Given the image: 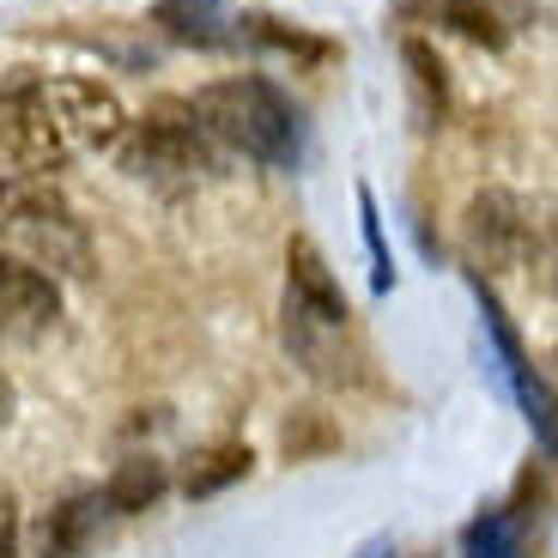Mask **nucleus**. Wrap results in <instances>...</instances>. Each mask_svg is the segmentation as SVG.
Returning a JSON list of instances; mask_svg holds the SVG:
<instances>
[{
    "mask_svg": "<svg viewBox=\"0 0 558 558\" xmlns=\"http://www.w3.org/2000/svg\"><path fill=\"white\" fill-rule=\"evenodd\" d=\"M213 165V134L201 128L195 104L182 98H165L153 104L146 116H134L122 134V170L128 177H153V182H170V177H195V170Z\"/></svg>",
    "mask_w": 558,
    "mask_h": 558,
    "instance_id": "5",
    "label": "nucleus"
},
{
    "mask_svg": "<svg viewBox=\"0 0 558 558\" xmlns=\"http://www.w3.org/2000/svg\"><path fill=\"white\" fill-rule=\"evenodd\" d=\"M243 474H250V449L225 444V449H213V456H201L182 486H189V498H213L219 486H231V480H243Z\"/></svg>",
    "mask_w": 558,
    "mask_h": 558,
    "instance_id": "14",
    "label": "nucleus"
},
{
    "mask_svg": "<svg viewBox=\"0 0 558 558\" xmlns=\"http://www.w3.org/2000/svg\"><path fill=\"white\" fill-rule=\"evenodd\" d=\"M0 243L31 267H61L80 274L85 267V225L68 207L61 189H49V177H0Z\"/></svg>",
    "mask_w": 558,
    "mask_h": 558,
    "instance_id": "3",
    "label": "nucleus"
},
{
    "mask_svg": "<svg viewBox=\"0 0 558 558\" xmlns=\"http://www.w3.org/2000/svg\"><path fill=\"white\" fill-rule=\"evenodd\" d=\"M61 316V286L0 250V340H43Z\"/></svg>",
    "mask_w": 558,
    "mask_h": 558,
    "instance_id": "8",
    "label": "nucleus"
},
{
    "mask_svg": "<svg viewBox=\"0 0 558 558\" xmlns=\"http://www.w3.org/2000/svg\"><path fill=\"white\" fill-rule=\"evenodd\" d=\"M347 292L328 274L322 250L310 238L286 243V347L316 371V377H340V340H347Z\"/></svg>",
    "mask_w": 558,
    "mask_h": 558,
    "instance_id": "2",
    "label": "nucleus"
},
{
    "mask_svg": "<svg viewBox=\"0 0 558 558\" xmlns=\"http://www.w3.org/2000/svg\"><path fill=\"white\" fill-rule=\"evenodd\" d=\"M480 292V316H486V347H492V371H498V383L510 395H517L522 418H529V432L541 437L546 449H558V395L546 389V377L529 364V352H522L517 328H510V316H504V304L486 292V279H474Z\"/></svg>",
    "mask_w": 558,
    "mask_h": 558,
    "instance_id": "6",
    "label": "nucleus"
},
{
    "mask_svg": "<svg viewBox=\"0 0 558 558\" xmlns=\"http://www.w3.org/2000/svg\"><path fill=\"white\" fill-rule=\"evenodd\" d=\"M432 13L444 19L449 31H461L468 43L504 49L522 25V0H432Z\"/></svg>",
    "mask_w": 558,
    "mask_h": 558,
    "instance_id": "10",
    "label": "nucleus"
},
{
    "mask_svg": "<svg viewBox=\"0 0 558 558\" xmlns=\"http://www.w3.org/2000/svg\"><path fill=\"white\" fill-rule=\"evenodd\" d=\"M158 492H165V468H158L153 456H134V461H122V468H116V480L104 486V498H110L116 517H134V510H146Z\"/></svg>",
    "mask_w": 558,
    "mask_h": 558,
    "instance_id": "13",
    "label": "nucleus"
},
{
    "mask_svg": "<svg viewBox=\"0 0 558 558\" xmlns=\"http://www.w3.org/2000/svg\"><path fill=\"white\" fill-rule=\"evenodd\" d=\"M201 128L213 134V146H231V153L255 158V165H298L304 153V128H298V110L279 85L255 80V73H238V80H219L195 98Z\"/></svg>",
    "mask_w": 558,
    "mask_h": 558,
    "instance_id": "1",
    "label": "nucleus"
},
{
    "mask_svg": "<svg viewBox=\"0 0 558 558\" xmlns=\"http://www.w3.org/2000/svg\"><path fill=\"white\" fill-rule=\"evenodd\" d=\"M359 558H401V553H395V541H371Z\"/></svg>",
    "mask_w": 558,
    "mask_h": 558,
    "instance_id": "17",
    "label": "nucleus"
},
{
    "mask_svg": "<svg viewBox=\"0 0 558 558\" xmlns=\"http://www.w3.org/2000/svg\"><path fill=\"white\" fill-rule=\"evenodd\" d=\"M104 510H110L104 492H80V498H68L56 517L43 522V558H80L85 546H92V534H98ZM110 517H116V510H110Z\"/></svg>",
    "mask_w": 558,
    "mask_h": 558,
    "instance_id": "11",
    "label": "nucleus"
},
{
    "mask_svg": "<svg viewBox=\"0 0 558 558\" xmlns=\"http://www.w3.org/2000/svg\"><path fill=\"white\" fill-rule=\"evenodd\" d=\"M359 219H364V250H371V286H377V292H389L395 267H389V250H383V219H377L371 189H359Z\"/></svg>",
    "mask_w": 558,
    "mask_h": 558,
    "instance_id": "15",
    "label": "nucleus"
},
{
    "mask_svg": "<svg viewBox=\"0 0 558 558\" xmlns=\"http://www.w3.org/2000/svg\"><path fill=\"white\" fill-rule=\"evenodd\" d=\"M7 413H13V383L0 377V425H7Z\"/></svg>",
    "mask_w": 558,
    "mask_h": 558,
    "instance_id": "18",
    "label": "nucleus"
},
{
    "mask_svg": "<svg viewBox=\"0 0 558 558\" xmlns=\"http://www.w3.org/2000/svg\"><path fill=\"white\" fill-rule=\"evenodd\" d=\"M461 558H529V534H522L517 510H486L461 534Z\"/></svg>",
    "mask_w": 558,
    "mask_h": 558,
    "instance_id": "12",
    "label": "nucleus"
},
{
    "mask_svg": "<svg viewBox=\"0 0 558 558\" xmlns=\"http://www.w3.org/2000/svg\"><path fill=\"white\" fill-rule=\"evenodd\" d=\"M0 158L19 177H43V170H61L73 158L61 110L49 98V73H13L0 85Z\"/></svg>",
    "mask_w": 558,
    "mask_h": 558,
    "instance_id": "4",
    "label": "nucleus"
},
{
    "mask_svg": "<svg viewBox=\"0 0 558 558\" xmlns=\"http://www.w3.org/2000/svg\"><path fill=\"white\" fill-rule=\"evenodd\" d=\"M153 19L177 43H195V49H225V43L243 37V19L231 0H158Z\"/></svg>",
    "mask_w": 558,
    "mask_h": 558,
    "instance_id": "9",
    "label": "nucleus"
},
{
    "mask_svg": "<svg viewBox=\"0 0 558 558\" xmlns=\"http://www.w3.org/2000/svg\"><path fill=\"white\" fill-rule=\"evenodd\" d=\"M49 98L61 110V128H68L73 153H110V146H122L128 122H134L110 85L80 80V73H49Z\"/></svg>",
    "mask_w": 558,
    "mask_h": 558,
    "instance_id": "7",
    "label": "nucleus"
},
{
    "mask_svg": "<svg viewBox=\"0 0 558 558\" xmlns=\"http://www.w3.org/2000/svg\"><path fill=\"white\" fill-rule=\"evenodd\" d=\"M0 558H19V504L0 486Z\"/></svg>",
    "mask_w": 558,
    "mask_h": 558,
    "instance_id": "16",
    "label": "nucleus"
}]
</instances>
